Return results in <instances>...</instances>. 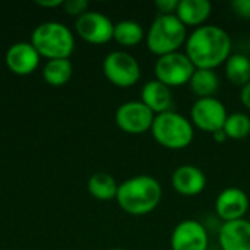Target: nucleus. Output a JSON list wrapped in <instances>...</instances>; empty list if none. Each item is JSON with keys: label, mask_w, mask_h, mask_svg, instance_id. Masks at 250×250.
I'll return each mask as SVG.
<instances>
[{"label": "nucleus", "mask_w": 250, "mask_h": 250, "mask_svg": "<svg viewBox=\"0 0 250 250\" xmlns=\"http://www.w3.org/2000/svg\"><path fill=\"white\" fill-rule=\"evenodd\" d=\"M230 34L217 25H202L193 29L186 40L185 54L196 69H209L224 64L231 56Z\"/></svg>", "instance_id": "nucleus-1"}, {"label": "nucleus", "mask_w": 250, "mask_h": 250, "mask_svg": "<svg viewBox=\"0 0 250 250\" xmlns=\"http://www.w3.org/2000/svg\"><path fill=\"white\" fill-rule=\"evenodd\" d=\"M163 199L161 183L149 176L139 174L119 185L116 201L129 215L142 217L155 211Z\"/></svg>", "instance_id": "nucleus-2"}, {"label": "nucleus", "mask_w": 250, "mask_h": 250, "mask_svg": "<svg viewBox=\"0 0 250 250\" xmlns=\"http://www.w3.org/2000/svg\"><path fill=\"white\" fill-rule=\"evenodd\" d=\"M151 135L163 148L179 151L188 148L193 142L195 127L189 117L170 110L155 116Z\"/></svg>", "instance_id": "nucleus-3"}, {"label": "nucleus", "mask_w": 250, "mask_h": 250, "mask_svg": "<svg viewBox=\"0 0 250 250\" xmlns=\"http://www.w3.org/2000/svg\"><path fill=\"white\" fill-rule=\"evenodd\" d=\"M188 35V28L176 15H158L146 32L145 41L148 50L161 57L179 51L186 44Z\"/></svg>", "instance_id": "nucleus-4"}, {"label": "nucleus", "mask_w": 250, "mask_h": 250, "mask_svg": "<svg viewBox=\"0 0 250 250\" xmlns=\"http://www.w3.org/2000/svg\"><path fill=\"white\" fill-rule=\"evenodd\" d=\"M31 44L41 57H47L48 60L69 59L75 50V37L64 23L50 21L34 28Z\"/></svg>", "instance_id": "nucleus-5"}, {"label": "nucleus", "mask_w": 250, "mask_h": 250, "mask_svg": "<svg viewBox=\"0 0 250 250\" xmlns=\"http://www.w3.org/2000/svg\"><path fill=\"white\" fill-rule=\"evenodd\" d=\"M196 67L185 53L176 51L157 59L154 64L155 79L168 88L189 85Z\"/></svg>", "instance_id": "nucleus-6"}, {"label": "nucleus", "mask_w": 250, "mask_h": 250, "mask_svg": "<svg viewBox=\"0 0 250 250\" xmlns=\"http://www.w3.org/2000/svg\"><path fill=\"white\" fill-rule=\"evenodd\" d=\"M105 78L119 88H130L141 79L139 62L127 51L116 50L105 56L103 62Z\"/></svg>", "instance_id": "nucleus-7"}, {"label": "nucleus", "mask_w": 250, "mask_h": 250, "mask_svg": "<svg viewBox=\"0 0 250 250\" xmlns=\"http://www.w3.org/2000/svg\"><path fill=\"white\" fill-rule=\"evenodd\" d=\"M227 108L215 97L198 98L190 108V122L195 129H199L207 133H215L224 127L227 120Z\"/></svg>", "instance_id": "nucleus-8"}, {"label": "nucleus", "mask_w": 250, "mask_h": 250, "mask_svg": "<svg viewBox=\"0 0 250 250\" xmlns=\"http://www.w3.org/2000/svg\"><path fill=\"white\" fill-rule=\"evenodd\" d=\"M116 125L129 135L151 132L155 114L142 101H126L116 110Z\"/></svg>", "instance_id": "nucleus-9"}, {"label": "nucleus", "mask_w": 250, "mask_h": 250, "mask_svg": "<svg viewBox=\"0 0 250 250\" xmlns=\"http://www.w3.org/2000/svg\"><path fill=\"white\" fill-rule=\"evenodd\" d=\"M75 29L78 35L91 44H105L113 40L114 23L113 21L97 10H88L76 18Z\"/></svg>", "instance_id": "nucleus-10"}, {"label": "nucleus", "mask_w": 250, "mask_h": 250, "mask_svg": "<svg viewBox=\"0 0 250 250\" xmlns=\"http://www.w3.org/2000/svg\"><path fill=\"white\" fill-rule=\"evenodd\" d=\"M170 245L171 250H208L209 236L202 223L183 220L174 227Z\"/></svg>", "instance_id": "nucleus-11"}, {"label": "nucleus", "mask_w": 250, "mask_h": 250, "mask_svg": "<svg viewBox=\"0 0 250 250\" xmlns=\"http://www.w3.org/2000/svg\"><path fill=\"white\" fill-rule=\"evenodd\" d=\"M40 53L37 48L31 44V41H18L12 44L6 54H4V63L7 69L19 76H26L32 73L38 64H40Z\"/></svg>", "instance_id": "nucleus-12"}, {"label": "nucleus", "mask_w": 250, "mask_h": 250, "mask_svg": "<svg viewBox=\"0 0 250 250\" xmlns=\"http://www.w3.org/2000/svg\"><path fill=\"white\" fill-rule=\"evenodd\" d=\"M249 207V198L240 188H227L215 199V212L224 223L245 218Z\"/></svg>", "instance_id": "nucleus-13"}, {"label": "nucleus", "mask_w": 250, "mask_h": 250, "mask_svg": "<svg viewBox=\"0 0 250 250\" xmlns=\"http://www.w3.org/2000/svg\"><path fill=\"white\" fill-rule=\"evenodd\" d=\"M171 186L179 195L196 196L205 190L207 176L199 167L192 164H185L174 170L171 176Z\"/></svg>", "instance_id": "nucleus-14"}, {"label": "nucleus", "mask_w": 250, "mask_h": 250, "mask_svg": "<svg viewBox=\"0 0 250 250\" xmlns=\"http://www.w3.org/2000/svg\"><path fill=\"white\" fill-rule=\"evenodd\" d=\"M218 243L223 250H250V221L242 218L223 223Z\"/></svg>", "instance_id": "nucleus-15"}, {"label": "nucleus", "mask_w": 250, "mask_h": 250, "mask_svg": "<svg viewBox=\"0 0 250 250\" xmlns=\"http://www.w3.org/2000/svg\"><path fill=\"white\" fill-rule=\"evenodd\" d=\"M141 101L157 116L170 111L173 107L171 88L157 79L148 81L141 89Z\"/></svg>", "instance_id": "nucleus-16"}, {"label": "nucleus", "mask_w": 250, "mask_h": 250, "mask_svg": "<svg viewBox=\"0 0 250 250\" xmlns=\"http://www.w3.org/2000/svg\"><path fill=\"white\" fill-rule=\"evenodd\" d=\"M212 12V3L209 0H180L176 10V16L186 28H199L205 25Z\"/></svg>", "instance_id": "nucleus-17"}, {"label": "nucleus", "mask_w": 250, "mask_h": 250, "mask_svg": "<svg viewBox=\"0 0 250 250\" xmlns=\"http://www.w3.org/2000/svg\"><path fill=\"white\" fill-rule=\"evenodd\" d=\"M224 73L231 85L243 88L250 82V57L242 53L231 54L224 63Z\"/></svg>", "instance_id": "nucleus-18"}, {"label": "nucleus", "mask_w": 250, "mask_h": 250, "mask_svg": "<svg viewBox=\"0 0 250 250\" xmlns=\"http://www.w3.org/2000/svg\"><path fill=\"white\" fill-rule=\"evenodd\" d=\"M144 26L133 19H123L114 23L113 40L123 47H135L145 40Z\"/></svg>", "instance_id": "nucleus-19"}, {"label": "nucleus", "mask_w": 250, "mask_h": 250, "mask_svg": "<svg viewBox=\"0 0 250 250\" xmlns=\"http://www.w3.org/2000/svg\"><path fill=\"white\" fill-rule=\"evenodd\" d=\"M189 88L198 98L215 97V92L220 88V78L215 70L196 69L189 82Z\"/></svg>", "instance_id": "nucleus-20"}, {"label": "nucleus", "mask_w": 250, "mask_h": 250, "mask_svg": "<svg viewBox=\"0 0 250 250\" xmlns=\"http://www.w3.org/2000/svg\"><path fill=\"white\" fill-rule=\"evenodd\" d=\"M119 183L116 179L104 171L92 174L88 180V192L98 201H113L117 196Z\"/></svg>", "instance_id": "nucleus-21"}, {"label": "nucleus", "mask_w": 250, "mask_h": 250, "mask_svg": "<svg viewBox=\"0 0 250 250\" xmlns=\"http://www.w3.org/2000/svg\"><path fill=\"white\" fill-rule=\"evenodd\" d=\"M72 72L73 66L69 59H53L42 67V78L51 86H63L69 82Z\"/></svg>", "instance_id": "nucleus-22"}, {"label": "nucleus", "mask_w": 250, "mask_h": 250, "mask_svg": "<svg viewBox=\"0 0 250 250\" xmlns=\"http://www.w3.org/2000/svg\"><path fill=\"white\" fill-rule=\"evenodd\" d=\"M223 130L229 139L242 141L250 136V117L246 113H231L227 116Z\"/></svg>", "instance_id": "nucleus-23"}, {"label": "nucleus", "mask_w": 250, "mask_h": 250, "mask_svg": "<svg viewBox=\"0 0 250 250\" xmlns=\"http://www.w3.org/2000/svg\"><path fill=\"white\" fill-rule=\"evenodd\" d=\"M63 9L67 15L79 18L85 12H88L89 3L86 0H63Z\"/></svg>", "instance_id": "nucleus-24"}, {"label": "nucleus", "mask_w": 250, "mask_h": 250, "mask_svg": "<svg viewBox=\"0 0 250 250\" xmlns=\"http://www.w3.org/2000/svg\"><path fill=\"white\" fill-rule=\"evenodd\" d=\"M180 0H157L154 4L158 9V15H176Z\"/></svg>", "instance_id": "nucleus-25"}, {"label": "nucleus", "mask_w": 250, "mask_h": 250, "mask_svg": "<svg viewBox=\"0 0 250 250\" xmlns=\"http://www.w3.org/2000/svg\"><path fill=\"white\" fill-rule=\"evenodd\" d=\"M231 9L237 16L243 19L250 18V0H234L231 3Z\"/></svg>", "instance_id": "nucleus-26"}, {"label": "nucleus", "mask_w": 250, "mask_h": 250, "mask_svg": "<svg viewBox=\"0 0 250 250\" xmlns=\"http://www.w3.org/2000/svg\"><path fill=\"white\" fill-rule=\"evenodd\" d=\"M240 101H242V104L248 110H250V82L242 88V91H240Z\"/></svg>", "instance_id": "nucleus-27"}, {"label": "nucleus", "mask_w": 250, "mask_h": 250, "mask_svg": "<svg viewBox=\"0 0 250 250\" xmlns=\"http://www.w3.org/2000/svg\"><path fill=\"white\" fill-rule=\"evenodd\" d=\"M38 6H42V7H57V6H62L63 4V0H37L35 1Z\"/></svg>", "instance_id": "nucleus-28"}, {"label": "nucleus", "mask_w": 250, "mask_h": 250, "mask_svg": "<svg viewBox=\"0 0 250 250\" xmlns=\"http://www.w3.org/2000/svg\"><path fill=\"white\" fill-rule=\"evenodd\" d=\"M212 138H214V141L215 142H218V144H224L229 138H227V135H226V132L221 129V130H218V132H215V133H212Z\"/></svg>", "instance_id": "nucleus-29"}, {"label": "nucleus", "mask_w": 250, "mask_h": 250, "mask_svg": "<svg viewBox=\"0 0 250 250\" xmlns=\"http://www.w3.org/2000/svg\"><path fill=\"white\" fill-rule=\"evenodd\" d=\"M110 250H125V249H120V248H114V249H110Z\"/></svg>", "instance_id": "nucleus-30"}, {"label": "nucleus", "mask_w": 250, "mask_h": 250, "mask_svg": "<svg viewBox=\"0 0 250 250\" xmlns=\"http://www.w3.org/2000/svg\"><path fill=\"white\" fill-rule=\"evenodd\" d=\"M249 54H250V38H249ZM250 57V56H249Z\"/></svg>", "instance_id": "nucleus-31"}]
</instances>
